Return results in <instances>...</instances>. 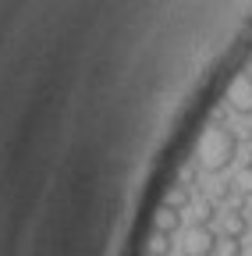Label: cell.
<instances>
[{
	"mask_svg": "<svg viewBox=\"0 0 252 256\" xmlns=\"http://www.w3.org/2000/svg\"><path fill=\"white\" fill-rule=\"evenodd\" d=\"M238 146H242L238 132H235L231 124H224V118L217 114L210 121V128L199 136V142H196V168L206 171V174L228 171L235 164V156H238Z\"/></svg>",
	"mask_w": 252,
	"mask_h": 256,
	"instance_id": "1",
	"label": "cell"
},
{
	"mask_svg": "<svg viewBox=\"0 0 252 256\" xmlns=\"http://www.w3.org/2000/svg\"><path fill=\"white\" fill-rule=\"evenodd\" d=\"M217 242L220 235L206 224H192V228H185L181 235V252L185 256H217Z\"/></svg>",
	"mask_w": 252,
	"mask_h": 256,
	"instance_id": "2",
	"label": "cell"
},
{
	"mask_svg": "<svg viewBox=\"0 0 252 256\" xmlns=\"http://www.w3.org/2000/svg\"><path fill=\"white\" fill-rule=\"evenodd\" d=\"M224 100H228V107H231L235 114L252 118V72H238V75L228 82Z\"/></svg>",
	"mask_w": 252,
	"mask_h": 256,
	"instance_id": "3",
	"label": "cell"
},
{
	"mask_svg": "<svg viewBox=\"0 0 252 256\" xmlns=\"http://www.w3.org/2000/svg\"><path fill=\"white\" fill-rule=\"evenodd\" d=\"M252 232V224H249V210L238 203V206H228L224 214H220V235H228V238H245Z\"/></svg>",
	"mask_w": 252,
	"mask_h": 256,
	"instance_id": "4",
	"label": "cell"
},
{
	"mask_svg": "<svg viewBox=\"0 0 252 256\" xmlns=\"http://www.w3.org/2000/svg\"><path fill=\"white\" fill-rule=\"evenodd\" d=\"M153 232H160V235H178L181 232V214L171 210V206H160L153 214Z\"/></svg>",
	"mask_w": 252,
	"mask_h": 256,
	"instance_id": "5",
	"label": "cell"
},
{
	"mask_svg": "<svg viewBox=\"0 0 252 256\" xmlns=\"http://www.w3.org/2000/svg\"><path fill=\"white\" fill-rule=\"evenodd\" d=\"M192 185H185V182H174L171 188H167V196H164V206H171V210H188V206H192Z\"/></svg>",
	"mask_w": 252,
	"mask_h": 256,
	"instance_id": "6",
	"label": "cell"
},
{
	"mask_svg": "<svg viewBox=\"0 0 252 256\" xmlns=\"http://www.w3.org/2000/svg\"><path fill=\"white\" fill-rule=\"evenodd\" d=\"M192 217H196V224H206V228H213V220L220 217V206L210 200V196H203V200H192Z\"/></svg>",
	"mask_w": 252,
	"mask_h": 256,
	"instance_id": "7",
	"label": "cell"
},
{
	"mask_svg": "<svg viewBox=\"0 0 252 256\" xmlns=\"http://www.w3.org/2000/svg\"><path fill=\"white\" fill-rule=\"evenodd\" d=\"M231 185H235V196L238 200H252V160L245 168H238V174L231 178Z\"/></svg>",
	"mask_w": 252,
	"mask_h": 256,
	"instance_id": "8",
	"label": "cell"
},
{
	"mask_svg": "<svg viewBox=\"0 0 252 256\" xmlns=\"http://www.w3.org/2000/svg\"><path fill=\"white\" fill-rule=\"evenodd\" d=\"M174 235H160V232H149V242H146V252L149 256H171L174 252Z\"/></svg>",
	"mask_w": 252,
	"mask_h": 256,
	"instance_id": "9",
	"label": "cell"
},
{
	"mask_svg": "<svg viewBox=\"0 0 252 256\" xmlns=\"http://www.w3.org/2000/svg\"><path fill=\"white\" fill-rule=\"evenodd\" d=\"M242 252H245V242H242V238L220 235V242H217V256H242Z\"/></svg>",
	"mask_w": 252,
	"mask_h": 256,
	"instance_id": "10",
	"label": "cell"
},
{
	"mask_svg": "<svg viewBox=\"0 0 252 256\" xmlns=\"http://www.w3.org/2000/svg\"><path fill=\"white\" fill-rule=\"evenodd\" d=\"M242 256H252V242H249V246H245V252H242Z\"/></svg>",
	"mask_w": 252,
	"mask_h": 256,
	"instance_id": "11",
	"label": "cell"
},
{
	"mask_svg": "<svg viewBox=\"0 0 252 256\" xmlns=\"http://www.w3.org/2000/svg\"><path fill=\"white\" fill-rule=\"evenodd\" d=\"M249 224H252V214H249Z\"/></svg>",
	"mask_w": 252,
	"mask_h": 256,
	"instance_id": "12",
	"label": "cell"
},
{
	"mask_svg": "<svg viewBox=\"0 0 252 256\" xmlns=\"http://www.w3.org/2000/svg\"><path fill=\"white\" fill-rule=\"evenodd\" d=\"M249 64H252V57H249Z\"/></svg>",
	"mask_w": 252,
	"mask_h": 256,
	"instance_id": "13",
	"label": "cell"
}]
</instances>
